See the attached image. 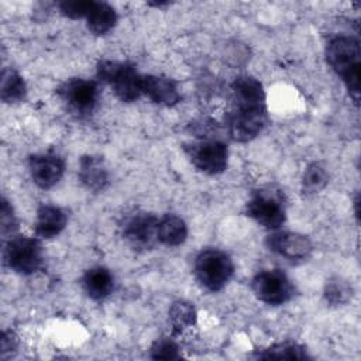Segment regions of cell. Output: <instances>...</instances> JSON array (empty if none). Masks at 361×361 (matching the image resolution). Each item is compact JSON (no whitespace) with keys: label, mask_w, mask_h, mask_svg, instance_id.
<instances>
[{"label":"cell","mask_w":361,"mask_h":361,"mask_svg":"<svg viewBox=\"0 0 361 361\" xmlns=\"http://www.w3.org/2000/svg\"><path fill=\"white\" fill-rule=\"evenodd\" d=\"M96 73L121 102L131 103L142 94V75L133 63L104 59L97 63Z\"/></svg>","instance_id":"3"},{"label":"cell","mask_w":361,"mask_h":361,"mask_svg":"<svg viewBox=\"0 0 361 361\" xmlns=\"http://www.w3.org/2000/svg\"><path fill=\"white\" fill-rule=\"evenodd\" d=\"M185 151L196 169L206 175L223 173L228 164V148L219 140H202L185 145Z\"/></svg>","instance_id":"7"},{"label":"cell","mask_w":361,"mask_h":361,"mask_svg":"<svg viewBox=\"0 0 361 361\" xmlns=\"http://www.w3.org/2000/svg\"><path fill=\"white\" fill-rule=\"evenodd\" d=\"M79 180L92 192H102L109 185V172L100 157L85 155L79 161Z\"/></svg>","instance_id":"15"},{"label":"cell","mask_w":361,"mask_h":361,"mask_svg":"<svg viewBox=\"0 0 361 361\" xmlns=\"http://www.w3.org/2000/svg\"><path fill=\"white\" fill-rule=\"evenodd\" d=\"M193 269L202 288L209 292H219L231 279L234 262L227 252L219 248H206L196 255Z\"/></svg>","instance_id":"4"},{"label":"cell","mask_w":361,"mask_h":361,"mask_svg":"<svg viewBox=\"0 0 361 361\" xmlns=\"http://www.w3.org/2000/svg\"><path fill=\"white\" fill-rule=\"evenodd\" d=\"M329 182V173L326 168L320 164H310L302 176V186L303 190L307 193H317L320 192Z\"/></svg>","instance_id":"22"},{"label":"cell","mask_w":361,"mask_h":361,"mask_svg":"<svg viewBox=\"0 0 361 361\" xmlns=\"http://www.w3.org/2000/svg\"><path fill=\"white\" fill-rule=\"evenodd\" d=\"M351 296H353V288L351 285H348V282L336 278L326 283L324 299L330 305H334V306L344 305L351 299Z\"/></svg>","instance_id":"23"},{"label":"cell","mask_w":361,"mask_h":361,"mask_svg":"<svg viewBox=\"0 0 361 361\" xmlns=\"http://www.w3.org/2000/svg\"><path fill=\"white\" fill-rule=\"evenodd\" d=\"M0 219H1V233L7 234L11 233L17 228V220L13 213V207L7 202L6 197L1 199V210H0Z\"/></svg>","instance_id":"26"},{"label":"cell","mask_w":361,"mask_h":361,"mask_svg":"<svg viewBox=\"0 0 361 361\" xmlns=\"http://www.w3.org/2000/svg\"><path fill=\"white\" fill-rule=\"evenodd\" d=\"M68 216L66 213L54 204H42L37 210V217L34 223L35 234L39 238H52L62 233L66 227Z\"/></svg>","instance_id":"14"},{"label":"cell","mask_w":361,"mask_h":361,"mask_svg":"<svg viewBox=\"0 0 361 361\" xmlns=\"http://www.w3.org/2000/svg\"><path fill=\"white\" fill-rule=\"evenodd\" d=\"M197 313L195 306L186 300L173 302L169 307V323L175 334H180L185 330L195 326Z\"/></svg>","instance_id":"20"},{"label":"cell","mask_w":361,"mask_h":361,"mask_svg":"<svg viewBox=\"0 0 361 361\" xmlns=\"http://www.w3.org/2000/svg\"><path fill=\"white\" fill-rule=\"evenodd\" d=\"M59 96L72 113L85 117L92 114L97 107L100 92L96 82L83 78H72L59 87Z\"/></svg>","instance_id":"9"},{"label":"cell","mask_w":361,"mask_h":361,"mask_svg":"<svg viewBox=\"0 0 361 361\" xmlns=\"http://www.w3.org/2000/svg\"><path fill=\"white\" fill-rule=\"evenodd\" d=\"M254 295L269 306H279L289 302L293 296L290 279L279 269L258 272L251 282Z\"/></svg>","instance_id":"8"},{"label":"cell","mask_w":361,"mask_h":361,"mask_svg":"<svg viewBox=\"0 0 361 361\" xmlns=\"http://www.w3.org/2000/svg\"><path fill=\"white\" fill-rule=\"evenodd\" d=\"M27 94V85L24 78L13 68H4L1 72L0 97L4 103H17L24 100Z\"/></svg>","instance_id":"19"},{"label":"cell","mask_w":361,"mask_h":361,"mask_svg":"<svg viewBox=\"0 0 361 361\" xmlns=\"http://www.w3.org/2000/svg\"><path fill=\"white\" fill-rule=\"evenodd\" d=\"M247 216L268 230H278L286 220L283 196L272 188L259 189L252 193L245 206Z\"/></svg>","instance_id":"5"},{"label":"cell","mask_w":361,"mask_h":361,"mask_svg":"<svg viewBox=\"0 0 361 361\" xmlns=\"http://www.w3.org/2000/svg\"><path fill=\"white\" fill-rule=\"evenodd\" d=\"M28 171L37 186L49 189L62 179L65 162L56 154H35L28 159Z\"/></svg>","instance_id":"12"},{"label":"cell","mask_w":361,"mask_h":361,"mask_svg":"<svg viewBox=\"0 0 361 361\" xmlns=\"http://www.w3.org/2000/svg\"><path fill=\"white\" fill-rule=\"evenodd\" d=\"M157 224L158 217L147 212H135L124 219L121 226L123 237L134 248L148 250L152 248L157 241Z\"/></svg>","instance_id":"11"},{"label":"cell","mask_w":361,"mask_h":361,"mask_svg":"<svg viewBox=\"0 0 361 361\" xmlns=\"http://www.w3.org/2000/svg\"><path fill=\"white\" fill-rule=\"evenodd\" d=\"M82 288L93 300H103L114 289V276L104 267H93L82 276Z\"/></svg>","instance_id":"16"},{"label":"cell","mask_w":361,"mask_h":361,"mask_svg":"<svg viewBox=\"0 0 361 361\" xmlns=\"http://www.w3.org/2000/svg\"><path fill=\"white\" fill-rule=\"evenodd\" d=\"M149 354L154 360H176L180 357L178 344L169 337L155 340L149 348Z\"/></svg>","instance_id":"24"},{"label":"cell","mask_w":361,"mask_h":361,"mask_svg":"<svg viewBox=\"0 0 361 361\" xmlns=\"http://www.w3.org/2000/svg\"><path fill=\"white\" fill-rule=\"evenodd\" d=\"M234 107L226 116V128L237 142H248L264 130L268 114L265 92L261 82L250 75H241L231 85Z\"/></svg>","instance_id":"1"},{"label":"cell","mask_w":361,"mask_h":361,"mask_svg":"<svg viewBox=\"0 0 361 361\" xmlns=\"http://www.w3.org/2000/svg\"><path fill=\"white\" fill-rule=\"evenodd\" d=\"M117 23L116 10L106 1H93L90 11L86 16L87 30L94 35L110 32Z\"/></svg>","instance_id":"18"},{"label":"cell","mask_w":361,"mask_h":361,"mask_svg":"<svg viewBox=\"0 0 361 361\" xmlns=\"http://www.w3.org/2000/svg\"><path fill=\"white\" fill-rule=\"evenodd\" d=\"M326 59L330 68L341 78L355 103L360 99V41L351 35H334L327 41Z\"/></svg>","instance_id":"2"},{"label":"cell","mask_w":361,"mask_h":361,"mask_svg":"<svg viewBox=\"0 0 361 361\" xmlns=\"http://www.w3.org/2000/svg\"><path fill=\"white\" fill-rule=\"evenodd\" d=\"M3 255L7 267L21 275H31L44 264L42 245L37 238L32 237H11L6 243Z\"/></svg>","instance_id":"6"},{"label":"cell","mask_w":361,"mask_h":361,"mask_svg":"<svg viewBox=\"0 0 361 361\" xmlns=\"http://www.w3.org/2000/svg\"><path fill=\"white\" fill-rule=\"evenodd\" d=\"M142 94L152 103L165 107H172L180 102L176 82L161 75H142Z\"/></svg>","instance_id":"13"},{"label":"cell","mask_w":361,"mask_h":361,"mask_svg":"<svg viewBox=\"0 0 361 361\" xmlns=\"http://www.w3.org/2000/svg\"><path fill=\"white\" fill-rule=\"evenodd\" d=\"M267 247L289 262H303L313 251L312 241L306 235L295 231L275 230L268 235Z\"/></svg>","instance_id":"10"},{"label":"cell","mask_w":361,"mask_h":361,"mask_svg":"<svg viewBox=\"0 0 361 361\" xmlns=\"http://www.w3.org/2000/svg\"><path fill=\"white\" fill-rule=\"evenodd\" d=\"M188 238V226L176 214H165L158 219L157 241L166 247H178Z\"/></svg>","instance_id":"17"},{"label":"cell","mask_w":361,"mask_h":361,"mask_svg":"<svg viewBox=\"0 0 361 361\" xmlns=\"http://www.w3.org/2000/svg\"><path fill=\"white\" fill-rule=\"evenodd\" d=\"M259 358H276V360H303L307 358L306 350L296 343H279L258 354Z\"/></svg>","instance_id":"21"},{"label":"cell","mask_w":361,"mask_h":361,"mask_svg":"<svg viewBox=\"0 0 361 361\" xmlns=\"http://www.w3.org/2000/svg\"><path fill=\"white\" fill-rule=\"evenodd\" d=\"M17 344H18V340H17V336L14 334V331H11V330L3 331L1 333V338H0V350H1L0 353H1V357H6L7 353L16 351Z\"/></svg>","instance_id":"27"},{"label":"cell","mask_w":361,"mask_h":361,"mask_svg":"<svg viewBox=\"0 0 361 361\" xmlns=\"http://www.w3.org/2000/svg\"><path fill=\"white\" fill-rule=\"evenodd\" d=\"M94 0H63L58 3V8L61 14H63L68 18L79 20L86 18L87 13L90 11Z\"/></svg>","instance_id":"25"}]
</instances>
